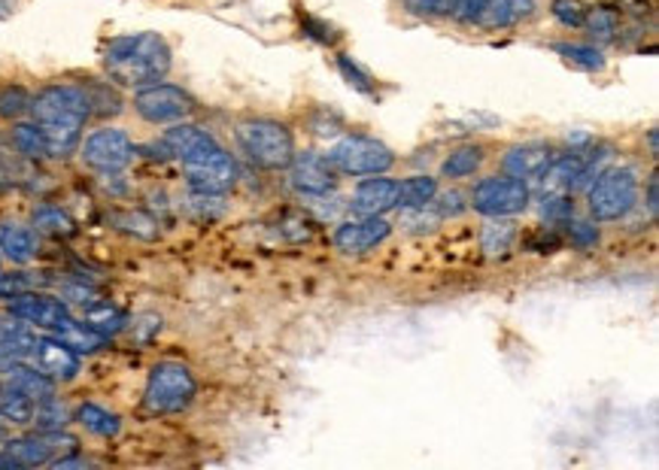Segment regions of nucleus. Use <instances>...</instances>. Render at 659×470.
Here are the masks:
<instances>
[{"instance_id": "36", "label": "nucleus", "mask_w": 659, "mask_h": 470, "mask_svg": "<svg viewBox=\"0 0 659 470\" xmlns=\"http://www.w3.org/2000/svg\"><path fill=\"white\" fill-rule=\"evenodd\" d=\"M86 322L95 331H100L104 338H110V334H116L125 325V316L116 307H110V303H95L86 313Z\"/></svg>"}, {"instance_id": "4", "label": "nucleus", "mask_w": 659, "mask_h": 470, "mask_svg": "<svg viewBox=\"0 0 659 470\" xmlns=\"http://www.w3.org/2000/svg\"><path fill=\"white\" fill-rule=\"evenodd\" d=\"M198 395L195 374L180 362H159L149 371L147 392H144V407L149 413H168L185 410Z\"/></svg>"}, {"instance_id": "30", "label": "nucleus", "mask_w": 659, "mask_h": 470, "mask_svg": "<svg viewBox=\"0 0 659 470\" xmlns=\"http://www.w3.org/2000/svg\"><path fill=\"white\" fill-rule=\"evenodd\" d=\"M34 228L40 234H46V237H55V241H62V237H71L76 231L74 218L67 216L64 210L59 206H40L34 210Z\"/></svg>"}, {"instance_id": "1", "label": "nucleus", "mask_w": 659, "mask_h": 470, "mask_svg": "<svg viewBox=\"0 0 659 470\" xmlns=\"http://www.w3.org/2000/svg\"><path fill=\"white\" fill-rule=\"evenodd\" d=\"M104 71L123 88L161 83L171 71V46L159 34H125L104 49Z\"/></svg>"}, {"instance_id": "24", "label": "nucleus", "mask_w": 659, "mask_h": 470, "mask_svg": "<svg viewBox=\"0 0 659 470\" xmlns=\"http://www.w3.org/2000/svg\"><path fill=\"white\" fill-rule=\"evenodd\" d=\"M76 423L83 425L88 435L95 437H116L123 431V419H119L116 413L104 410L100 404H83V407L76 410Z\"/></svg>"}, {"instance_id": "48", "label": "nucleus", "mask_w": 659, "mask_h": 470, "mask_svg": "<svg viewBox=\"0 0 659 470\" xmlns=\"http://www.w3.org/2000/svg\"><path fill=\"white\" fill-rule=\"evenodd\" d=\"M657 189H659V182H657V173H653V177H650V180H647V213H650V216H657Z\"/></svg>"}, {"instance_id": "16", "label": "nucleus", "mask_w": 659, "mask_h": 470, "mask_svg": "<svg viewBox=\"0 0 659 470\" xmlns=\"http://www.w3.org/2000/svg\"><path fill=\"white\" fill-rule=\"evenodd\" d=\"M34 359L43 374H50L55 383H71L79 374V355L71 346H64L59 338H40L34 346Z\"/></svg>"}, {"instance_id": "17", "label": "nucleus", "mask_w": 659, "mask_h": 470, "mask_svg": "<svg viewBox=\"0 0 659 470\" xmlns=\"http://www.w3.org/2000/svg\"><path fill=\"white\" fill-rule=\"evenodd\" d=\"M553 161V149L548 143H523V146H511L504 158H501V168L508 177H517V180H538L548 164Z\"/></svg>"}, {"instance_id": "47", "label": "nucleus", "mask_w": 659, "mask_h": 470, "mask_svg": "<svg viewBox=\"0 0 659 470\" xmlns=\"http://www.w3.org/2000/svg\"><path fill=\"white\" fill-rule=\"evenodd\" d=\"M25 362V355H19L13 346H7V343H0V374H10L13 367Z\"/></svg>"}, {"instance_id": "35", "label": "nucleus", "mask_w": 659, "mask_h": 470, "mask_svg": "<svg viewBox=\"0 0 659 470\" xmlns=\"http://www.w3.org/2000/svg\"><path fill=\"white\" fill-rule=\"evenodd\" d=\"M31 109V95L22 85H7L0 88V119H19Z\"/></svg>"}, {"instance_id": "25", "label": "nucleus", "mask_w": 659, "mask_h": 470, "mask_svg": "<svg viewBox=\"0 0 659 470\" xmlns=\"http://www.w3.org/2000/svg\"><path fill=\"white\" fill-rule=\"evenodd\" d=\"M513 241H517V228L508 218H489L483 225V234H480V246L489 258H504L511 253Z\"/></svg>"}, {"instance_id": "38", "label": "nucleus", "mask_w": 659, "mask_h": 470, "mask_svg": "<svg viewBox=\"0 0 659 470\" xmlns=\"http://www.w3.org/2000/svg\"><path fill=\"white\" fill-rule=\"evenodd\" d=\"M550 12H553V19H556L562 28H581V24H584L586 7L581 0H553V3H550Z\"/></svg>"}, {"instance_id": "41", "label": "nucleus", "mask_w": 659, "mask_h": 470, "mask_svg": "<svg viewBox=\"0 0 659 470\" xmlns=\"http://www.w3.org/2000/svg\"><path fill=\"white\" fill-rule=\"evenodd\" d=\"M541 216L550 218V222H568V218L574 216V204H572V197H568V192L544 194Z\"/></svg>"}, {"instance_id": "29", "label": "nucleus", "mask_w": 659, "mask_h": 470, "mask_svg": "<svg viewBox=\"0 0 659 470\" xmlns=\"http://www.w3.org/2000/svg\"><path fill=\"white\" fill-rule=\"evenodd\" d=\"M38 334L31 331L25 319H7V322H0V343H7V346H13L19 355H34V346H38Z\"/></svg>"}, {"instance_id": "33", "label": "nucleus", "mask_w": 659, "mask_h": 470, "mask_svg": "<svg viewBox=\"0 0 659 470\" xmlns=\"http://www.w3.org/2000/svg\"><path fill=\"white\" fill-rule=\"evenodd\" d=\"M28 177V158L15 152L13 143L0 140V185H15Z\"/></svg>"}, {"instance_id": "7", "label": "nucleus", "mask_w": 659, "mask_h": 470, "mask_svg": "<svg viewBox=\"0 0 659 470\" xmlns=\"http://www.w3.org/2000/svg\"><path fill=\"white\" fill-rule=\"evenodd\" d=\"M529 201H532L529 182L508 177V173L480 180L475 185V192H471V206L487 218L520 216V213L529 210Z\"/></svg>"}, {"instance_id": "43", "label": "nucleus", "mask_w": 659, "mask_h": 470, "mask_svg": "<svg viewBox=\"0 0 659 470\" xmlns=\"http://www.w3.org/2000/svg\"><path fill=\"white\" fill-rule=\"evenodd\" d=\"M483 7H487V0H453L450 19L459 24H477Z\"/></svg>"}, {"instance_id": "34", "label": "nucleus", "mask_w": 659, "mask_h": 470, "mask_svg": "<svg viewBox=\"0 0 659 470\" xmlns=\"http://www.w3.org/2000/svg\"><path fill=\"white\" fill-rule=\"evenodd\" d=\"M562 58L572 61L577 67H584V71H602L605 67V55L598 52L596 46H581V43H560L556 46Z\"/></svg>"}, {"instance_id": "14", "label": "nucleus", "mask_w": 659, "mask_h": 470, "mask_svg": "<svg viewBox=\"0 0 659 470\" xmlns=\"http://www.w3.org/2000/svg\"><path fill=\"white\" fill-rule=\"evenodd\" d=\"M10 313L25 319L28 325L43 328V331H55L62 322L71 319L67 303L46 298V295H34V291H25V295L13 298V301H10Z\"/></svg>"}, {"instance_id": "45", "label": "nucleus", "mask_w": 659, "mask_h": 470, "mask_svg": "<svg viewBox=\"0 0 659 470\" xmlns=\"http://www.w3.org/2000/svg\"><path fill=\"white\" fill-rule=\"evenodd\" d=\"M338 67H341L343 79H350V85H355L359 92H365V95H371V92H374V85H371V76L359 71L353 61L341 58V61H338Z\"/></svg>"}, {"instance_id": "32", "label": "nucleus", "mask_w": 659, "mask_h": 470, "mask_svg": "<svg viewBox=\"0 0 659 470\" xmlns=\"http://www.w3.org/2000/svg\"><path fill=\"white\" fill-rule=\"evenodd\" d=\"M586 31L593 34V40L598 43H610L614 36H617V12L608 10V7H593V10H586L584 15Z\"/></svg>"}, {"instance_id": "46", "label": "nucleus", "mask_w": 659, "mask_h": 470, "mask_svg": "<svg viewBox=\"0 0 659 470\" xmlns=\"http://www.w3.org/2000/svg\"><path fill=\"white\" fill-rule=\"evenodd\" d=\"M572 241L577 246H593L598 243V228L593 222H572Z\"/></svg>"}, {"instance_id": "21", "label": "nucleus", "mask_w": 659, "mask_h": 470, "mask_svg": "<svg viewBox=\"0 0 659 470\" xmlns=\"http://www.w3.org/2000/svg\"><path fill=\"white\" fill-rule=\"evenodd\" d=\"M52 338H59L64 346H71L76 355H88V352H98L107 338L95 331V328L88 325V322H76V319H67L62 325L52 331Z\"/></svg>"}, {"instance_id": "15", "label": "nucleus", "mask_w": 659, "mask_h": 470, "mask_svg": "<svg viewBox=\"0 0 659 470\" xmlns=\"http://www.w3.org/2000/svg\"><path fill=\"white\" fill-rule=\"evenodd\" d=\"M395 197H398V182L390 180L386 173H378L355 185L350 210L355 216H386L390 210H395Z\"/></svg>"}, {"instance_id": "5", "label": "nucleus", "mask_w": 659, "mask_h": 470, "mask_svg": "<svg viewBox=\"0 0 659 470\" xmlns=\"http://www.w3.org/2000/svg\"><path fill=\"white\" fill-rule=\"evenodd\" d=\"M635 201H638V177L629 168L602 170L586 194L589 216L596 222H617L633 210Z\"/></svg>"}, {"instance_id": "13", "label": "nucleus", "mask_w": 659, "mask_h": 470, "mask_svg": "<svg viewBox=\"0 0 659 470\" xmlns=\"http://www.w3.org/2000/svg\"><path fill=\"white\" fill-rule=\"evenodd\" d=\"M161 143L168 146L171 158H180L183 164L201 161V158L213 156V152H220L222 149L220 140H216L213 133L198 128V125H185V121L171 125V131H164V140H161Z\"/></svg>"}, {"instance_id": "18", "label": "nucleus", "mask_w": 659, "mask_h": 470, "mask_svg": "<svg viewBox=\"0 0 659 470\" xmlns=\"http://www.w3.org/2000/svg\"><path fill=\"white\" fill-rule=\"evenodd\" d=\"M535 0H487L477 24L487 31H504L513 24H523L525 19L535 15Z\"/></svg>"}, {"instance_id": "19", "label": "nucleus", "mask_w": 659, "mask_h": 470, "mask_svg": "<svg viewBox=\"0 0 659 470\" xmlns=\"http://www.w3.org/2000/svg\"><path fill=\"white\" fill-rule=\"evenodd\" d=\"M0 255L10 258L13 265H28L38 255L34 231L19 225V222H0Z\"/></svg>"}, {"instance_id": "9", "label": "nucleus", "mask_w": 659, "mask_h": 470, "mask_svg": "<svg viewBox=\"0 0 659 470\" xmlns=\"http://www.w3.org/2000/svg\"><path fill=\"white\" fill-rule=\"evenodd\" d=\"M79 156L88 168L98 170V173H123L135 161L137 146L119 128H98L95 133H88Z\"/></svg>"}, {"instance_id": "23", "label": "nucleus", "mask_w": 659, "mask_h": 470, "mask_svg": "<svg viewBox=\"0 0 659 470\" xmlns=\"http://www.w3.org/2000/svg\"><path fill=\"white\" fill-rule=\"evenodd\" d=\"M438 194V180L435 177H426V173H416V177H407L404 182H398V197H395V206L402 210H416V206H426L435 201Z\"/></svg>"}, {"instance_id": "22", "label": "nucleus", "mask_w": 659, "mask_h": 470, "mask_svg": "<svg viewBox=\"0 0 659 470\" xmlns=\"http://www.w3.org/2000/svg\"><path fill=\"white\" fill-rule=\"evenodd\" d=\"M483 161H487V152H483V146H459V149H453L450 156L444 158V164H440V177L444 180H465V177H475L477 170L483 168Z\"/></svg>"}, {"instance_id": "44", "label": "nucleus", "mask_w": 659, "mask_h": 470, "mask_svg": "<svg viewBox=\"0 0 659 470\" xmlns=\"http://www.w3.org/2000/svg\"><path fill=\"white\" fill-rule=\"evenodd\" d=\"M453 0H407V10L416 15H426V19H440V15H450Z\"/></svg>"}, {"instance_id": "28", "label": "nucleus", "mask_w": 659, "mask_h": 470, "mask_svg": "<svg viewBox=\"0 0 659 470\" xmlns=\"http://www.w3.org/2000/svg\"><path fill=\"white\" fill-rule=\"evenodd\" d=\"M34 410H38V400L22 395L19 388L7 386L0 392V419H7L10 425H31Z\"/></svg>"}, {"instance_id": "42", "label": "nucleus", "mask_w": 659, "mask_h": 470, "mask_svg": "<svg viewBox=\"0 0 659 470\" xmlns=\"http://www.w3.org/2000/svg\"><path fill=\"white\" fill-rule=\"evenodd\" d=\"M432 206L438 210V216L440 218H447V216H463L465 210H468V204H465V194L463 192H444V194H435V201H432Z\"/></svg>"}, {"instance_id": "8", "label": "nucleus", "mask_w": 659, "mask_h": 470, "mask_svg": "<svg viewBox=\"0 0 659 470\" xmlns=\"http://www.w3.org/2000/svg\"><path fill=\"white\" fill-rule=\"evenodd\" d=\"M137 116L149 125H177L195 113V100L185 95L180 85L152 83L137 88L135 95Z\"/></svg>"}, {"instance_id": "40", "label": "nucleus", "mask_w": 659, "mask_h": 470, "mask_svg": "<svg viewBox=\"0 0 659 470\" xmlns=\"http://www.w3.org/2000/svg\"><path fill=\"white\" fill-rule=\"evenodd\" d=\"M440 225L438 210H432V204L416 206V210H404L402 228L407 231H435Z\"/></svg>"}, {"instance_id": "49", "label": "nucleus", "mask_w": 659, "mask_h": 470, "mask_svg": "<svg viewBox=\"0 0 659 470\" xmlns=\"http://www.w3.org/2000/svg\"><path fill=\"white\" fill-rule=\"evenodd\" d=\"M19 464H15V459L7 452V449H0V470H15Z\"/></svg>"}, {"instance_id": "11", "label": "nucleus", "mask_w": 659, "mask_h": 470, "mask_svg": "<svg viewBox=\"0 0 659 470\" xmlns=\"http://www.w3.org/2000/svg\"><path fill=\"white\" fill-rule=\"evenodd\" d=\"M289 182L295 192L307 194V197H322L334 189L338 182V170L331 168L329 156H317V152H295L293 164H289Z\"/></svg>"}, {"instance_id": "37", "label": "nucleus", "mask_w": 659, "mask_h": 470, "mask_svg": "<svg viewBox=\"0 0 659 470\" xmlns=\"http://www.w3.org/2000/svg\"><path fill=\"white\" fill-rule=\"evenodd\" d=\"M113 222H116V228L125 231V234H135L140 241H152L159 234L156 218L147 216V213H119Z\"/></svg>"}, {"instance_id": "12", "label": "nucleus", "mask_w": 659, "mask_h": 470, "mask_svg": "<svg viewBox=\"0 0 659 470\" xmlns=\"http://www.w3.org/2000/svg\"><path fill=\"white\" fill-rule=\"evenodd\" d=\"M392 234V225L383 216H359L350 222H341L334 231V246L343 255H365L374 246L386 241Z\"/></svg>"}, {"instance_id": "2", "label": "nucleus", "mask_w": 659, "mask_h": 470, "mask_svg": "<svg viewBox=\"0 0 659 470\" xmlns=\"http://www.w3.org/2000/svg\"><path fill=\"white\" fill-rule=\"evenodd\" d=\"M31 119L43 131H76L83 133L86 121L92 119V104L83 85L59 83L46 85L43 92L31 97Z\"/></svg>"}, {"instance_id": "26", "label": "nucleus", "mask_w": 659, "mask_h": 470, "mask_svg": "<svg viewBox=\"0 0 659 470\" xmlns=\"http://www.w3.org/2000/svg\"><path fill=\"white\" fill-rule=\"evenodd\" d=\"M10 143H13L15 152L25 156L28 161L50 158V152H46V137H43V128H40L38 121H22V125H15L13 131H10Z\"/></svg>"}, {"instance_id": "27", "label": "nucleus", "mask_w": 659, "mask_h": 470, "mask_svg": "<svg viewBox=\"0 0 659 470\" xmlns=\"http://www.w3.org/2000/svg\"><path fill=\"white\" fill-rule=\"evenodd\" d=\"M88 104H92V116H100V119H110V116H119L123 113V95L116 83H98V79H88L86 85Z\"/></svg>"}, {"instance_id": "10", "label": "nucleus", "mask_w": 659, "mask_h": 470, "mask_svg": "<svg viewBox=\"0 0 659 470\" xmlns=\"http://www.w3.org/2000/svg\"><path fill=\"white\" fill-rule=\"evenodd\" d=\"M183 170L189 189L201 194H225L232 192L234 182H237V164L225 149L201 158V161H189V164H183Z\"/></svg>"}, {"instance_id": "31", "label": "nucleus", "mask_w": 659, "mask_h": 470, "mask_svg": "<svg viewBox=\"0 0 659 470\" xmlns=\"http://www.w3.org/2000/svg\"><path fill=\"white\" fill-rule=\"evenodd\" d=\"M67 423H71V413H67V407H64L62 400L55 398V395L46 400H38V410H34V423L31 425H38L40 435L64 431Z\"/></svg>"}, {"instance_id": "20", "label": "nucleus", "mask_w": 659, "mask_h": 470, "mask_svg": "<svg viewBox=\"0 0 659 470\" xmlns=\"http://www.w3.org/2000/svg\"><path fill=\"white\" fill-rule=\"evenodd\" d=\"M7 386L19 388L22 395L34 400H46L55 395V380L50 374H43L40 367H28L25 362L7 374Z\"/></svg>"}, {"instance_id": "39", "label": "nucleus", "mask_w": 659, "mask_h": 470, "mask_svg": "<svg viewBox=\"0 0 659 470\" xmlns=\"http://www.w3.org/2000/svg\"><path fill=\"white\" fill-rule=\"evenodd\" d=\"M34 286H38V279L31 277V274H22V270L0 274V298L3 301H13V298L25 295V291H34Z\"/></svg>"}, {"instance_id": "52", "label": "nucleus", "mask_w": 659, "mask_h": 470, "mask_svg": "<svg viewBox=\"0 0 659 470\" xmlns=\"http://www.w3.org/2000/svg\"><path fill=\"white\" fill-rule=\"evenodd\" d=\"M15 0H0V12H7L10 10V7H13Z\"/></svg>"}, {"instance_id": "51", "label": "nucleus", "mask_w": 659, "mask_h": 470, "mask_svg": "<svg viewBox=\"0 0 659 470\" xmlns=\"http://www.w3.org/2000/svg\"><path fill=\"white\" fill-rule=\"evenodd\" d=\"M7 440H10V423L0 419V444H7Z\"/></svg>"}, {"instance_id": "6", "label": "nucleus", "mask_w": 659, "mask_h": 470, "mask_svg": "<svg viewBox=\"0 0 659 470\" xmlns=\"http://www.w3.org/2000/svg\"><path fill=\"white\" fill-rule=\"evenodd\" d=\"M331 168L343 173V177H378V173H390L395 164V156L386 143H380L374 137L365 133H350L334 143L329 152Z\"/></svg>"}, {"instance_id": "50", "label": "nucleus", "mask_w": 659, "mask_h": 470, "mask_svg": "<svg viewBox=\"0 0 659 470\" xmlns=\"http://www.w3.org/2000/svg\"><path fill=\"white\" fill-rule=\"evenodd\" d=\"M657 140H659V137H657V128H653V131L647 133V146H650V156H657V152H659Z\"/></svg>"}, {"instance_id": "3", "label": "nucleus", "mask_w": 659, "mask_h": 470, "mask_svg": "<svg viewBox=\"0 0 659 470\" xmlns=\"http://www.w3.org/2000/svg\"><path fill=\"white\" fill-rule=\"evenodd\" d=\"M237 146L256 168L286 170L295 158L293 131L277 119H246L237 125Z\"/></svg>"}]
</instances>
